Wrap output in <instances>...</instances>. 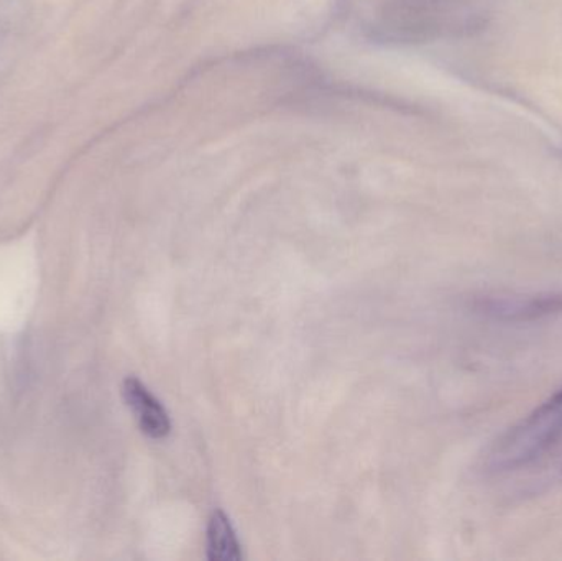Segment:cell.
Segmentation results:
<instances>
[{
    "label": "cell",
    "mask_w": 562,
    "mask_h": 561,
    "mask_svg": "<svg viewBox=\"0 0 562 561\" xmlns=\"http://www.w3.org/2000/svg\"><path fill=\"white\" fill-rule=\"evenodd\" d=\"M561 438L562 388L491 445L484 458L485 471L502 474L530 467Z\"/></svg>",
    "instance_id": "1"
},
{
    "label": "cell",
    "mask_w": 562,
    "mask_h": 561,
    "mask_svg": "<svg viewBox=\"0 0 562 561\" xmlns=\"http://www.w3.org/2000/svg\"><path fill=\"white\" fill-rule=\"evenodd\" d=\"M475 310L498 323H531L562 313V293L492 295L479 299Z\"/></svg>",
    "instance_id": "2"
},
{
    "label": "cell",
    "mask_w": 562,
    "mask_h": 561,
    "mask_svg": "<svg viewBox=\"0 0 562 561\" xmlns=\"http://www.w3.org/2000/svg\"><path fill=\"white\" fill-rule=\"evenodd\" d=\"M122 397L137 418L138 427L147 437L164 440L170 435V415L165 411L161 402L137 378L125 379L122 384Z\"/></svg>",
    "instance_id": "3"
},
{
    "label": "cell",
    "mask_w": 562,
    "mask_h": 561,
    "mask_svg": "<svg viewBox=\"0 0 562 561\" xmlns=\"http://www.w3.org/2000/svg\"><path fill=\"white\" fill-rule=\"evenodd\" d=\"M207 559L213 561H236L243 559L236 530L223 510H214L207 524Z\"/></svg>",
    "instance_id": "4"
}]
</instances>
